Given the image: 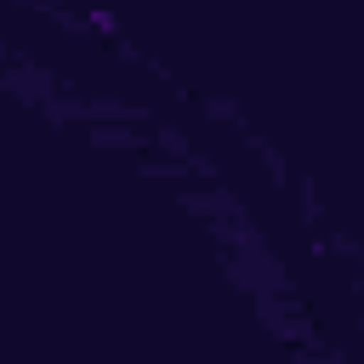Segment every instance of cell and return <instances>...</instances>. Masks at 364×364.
<instances>
[{
    "label": "cell",
    "mask_w": 364,
    "mask_h": 364,
    "mask_svg": "<svg viewBox=\"0 0 364 364\" xmlns=\"http://www.w3.org/2000/svg\"><path fill=\"white\" fill-rule=\"evenodd\" d=\"M85 23H91V28H102V34H114V17H108V11H85Z\"/></svg>",
    "instance_id": "cell-1"
}]
</instances>
